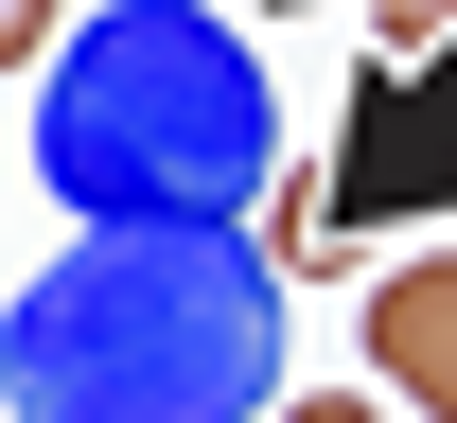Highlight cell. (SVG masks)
<instances>
[{"label":"cell","instance_id":"5","mask_svg":"<svg viewBox=\"0 0 457 423\" xmlns=\"http://www.w3.org/2000/svg\"><path fill=\"white\" fill-rule=\"evenodd\" d=\"M264 423H387L370 388H299V406H264Z\"/></svg>","mask_w":457,"mask_h":423},{"label":"cell","instance_id":"2","mask_svg":"<svg viewBox=\"0 0 457 423\" xmlns=\"http://www.w3.org/2000/svg\"><path fill=\"white\" fill-rule=\"evenodd\" d=\"M36 177L71 230H228L264 177V71L212 0H106L36 71Z\"/></svg>","mask_w":457,"mask_h":423},{"label":"cell","instance_id":"3","mask_svg":"<svg viewBox=\"0 0 457 423\" xmlns=\"http://www.w3.org/2000/svg\"><path fill=\"white\" fill-rule=\"evenodd\" d=\"M370 370H387L422 423H457V265H440V247L370 283Z\"/></svg>","mask_w":457,"mask_h":423},{"label":"cell","instance_id":"1","mask_svg":"<svg viewBox=\"0 0 457 423\" xmlns=\"http://www.w3.org/2000/svg\"><path fill=\"white\" fill-rule=\"evenodd\" d=\"M282 388V283L246 230H71V265L0 317L18 423H246Z\"/></svg>","mask_w":457,"mask_h":423},{"label":"cell","instance_id":"4","mask_svg":"<svg viewBox=\"0 0 457 423\" xmlns=\"http://www.w3.org/2000/svg\"><path fill=\"white\" fill-rule=\"evenodd\" d=\"M54 36H71V0H0V71H54Z\"/></svg>","mask_w":457,"mask_h":423}]
</instances>
